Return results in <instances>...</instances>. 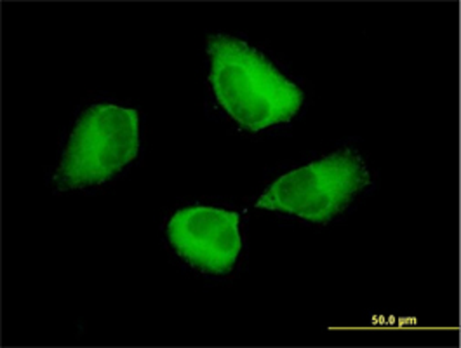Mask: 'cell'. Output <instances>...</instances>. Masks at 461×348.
<instances>
[{"label":"cell","mask_w":461,"mask_h":348,"mask_svg":"<svg viewBox=\"0 0 461 348\" xmlns=\"http://www.w3.org/2000/svg\"><path fill=\"white\" fill-rule=\"evenodd\" d=\"M209 84L218 105L235 123L258 133L294 119L303 91L270 60L244 41L214 35L207 41Z\"/></svg>","instance_id":"cell-1"},{"label":"cell","mask_w":461,"mask_h":348,"mask_svg":"<svg viewBox=\"0 0 461 348\" xmlns=\"http://www.w3.org/2000/svg\"><path fill=\"white\" fill-rule=\"evenodd\" d=\"M140 153L138 112L93 105L74 127L54 176L59 190L98 187L121 173Z\"/></svg>","instance_id":"cell-2"},{"label":"cell","mask_w":461,"mask_h":348,"mask_svg":"<svg viewBox=\"0 0 461 348\" xmlns=\"http://www.w3.org/2000/svg\"><path fill=\"white\" fill-rule=\"evenodd\" d=\"M371 173L356 150L334 151L281 176L257 207L285 213L312 224H328L369 187Z\"/></svg>","instance_id":"cell-3"},{"label":"cell","mask_w":461,"mask_h":348,"mask_svg":"<svg viewBox=\"0 0 461 348\" xmlns=\"http://www.w3.org/2000/svg\"><path fill=\"white\" fill-rule=\"evenodd\" d=\"M239 215L227 209L192 206L167 224V239L183 261L207 275L231 272L239 261L242 237Z\"/></svg>","instance_id":"cell-4"}]
</instances>
